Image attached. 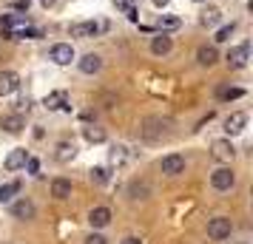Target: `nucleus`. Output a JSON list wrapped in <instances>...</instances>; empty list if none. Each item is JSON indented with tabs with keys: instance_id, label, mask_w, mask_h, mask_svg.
I'll return each instance as SVG.
<instances>
[{
	"instance_id": "nucleus-24",
	"label": "nucleus",
	"mask_w": 253,
	"mask_h": 244,
	"mask_svg": "<svg viewBox=\"0 0 253 244\" xmlns=\"http://www.w3.org/2000/svg\"><path fill=\"white\" fill-rule=\"evenodd\" d=\"M83 134H85V139L91 142V145H100V142H105V131H103V128H94V125H88Z\"/></svg>"
},
{
	"instance_id": "nucleus-16",
	"label": "nucleus",
	"mask_w": 253,
	"mask_h": 244,
	"mask_svg": "<svg viewBox=\"0 0 253 244\" xmlns=\"http://www.w3.org/2000/svg\"><path fill=\"white\" fill-rule=\"evenodd\" d=\"M216 60H219L216 46H202L199 51H196V63H199V66H205V69H211V66H216Z\"/></svg>"
},
{
	"instance_id": "nucleus-19",
	"label": "nucleus",
	"mask_w": 253,
	"mask_h": 244,
	"mask_svg": "<svg viewBox=\"0 0 253 244\" xmlns=\"http://www.w3.org/2000/svg\"><path fill=\"white\" fill-rule=\"evenodd\" d=\"M20 187H23V182H20V179H14V182H6V185L0 187V205H6V202H14V196L20 193Z\"/></svg>"
},
{
	"instance_id": "nucleus-5",
	"label": "nucleus",
	"mask_w": 253,
	"mask_h": 244,
	"mask_svg": "<svg viewBox=\"0 0 253 244\" xmlns=\"http://www.w3.org/2000/svg\"><path fill=\"white\" fill-rule=\"evenodd\" d=\"M48 57H51V63H57V66H69L77 54H74V48H71L69 43H54Z\"/></svg>"
},
{
	"instance_id": "nucleus-15",
	"label": "nucleus",
	"mask_w": 253,
	"mask_h": 244,
	"mask_svg": "<svg viewBox=\"0 0 253 244\" xmlns=\"http://www.w3.org/2000/svg\"><path fill=\"white\" fill-rule=\"evenodd\" d=\"M245 125H248V116L242 114V111H236V114H230L228 119H225V131H228V137L242 134V131H245Z\"/></svg>"
},
{
	"instance_id": "nucleus-17",
	"label": "nucleus",
	"mask_w": 253,
	"mask_h": 244,
	"mask_svg": "<svg viewBox=\"0 0 253 244\" xmlns=\"http://www.w3.org/2000/svg\"><path fill=\"white\" fill-rule=\"evenodd\" d=\"M43 105H46L48 111H60V108H71V105H69V94H66V91H54V94H48L46 100H43Z\"/></svg>"
},
{
	"instance_id": "nucleus-7",
	"label": "nucleus",
	"mask_w": 253,
	"mask_h": 244,
	"mask_svg": "<svg viewBox=\"0 0 253 244\" xmlns=\"http://www.w3.org/2000/svg\"><path fill=\"white\" fill-rule=\"evenodd\" d=\"M248 51H251V46H248V43L230 48L228 57H225V60H228V69H245V66H248Z\"/></svg>"
},
{
	"instance_id": "nucleus-11",
	"label": "nucleus",
	"mask_w": 253,
	"mask_h": 244,
	"mask_svg": "<svg viewBox=\"0 0 253 244\" xmlns=\"http://www.w3.org/2000/svg\"><path fill=\"white\" fill-rule=\"evenodd\" d=\"M0 128L6 134H20L26 128V119L20 114H6V116H0Z\"/></svg>"
},
{
	"instance_id": "nucleus-1",
	"label": "nucleus",
	"mask_w": 253,
	"mask_h": 244,
	"mask_svg": "<svg viewBox=\"0 0 253 244\" xmlns=\"http://www.w3.org/2000/svg\"><path fill=\"white\" fill-rule=\"evenodd\" d=\"M230 233H233V224H230V219H225V216H216V219L208 221V236H211V239L222 242V239H230Z\"/></svg>"
},
{
	"instance_id": "nucleus-21",
	"label": "nucleus",
	"mask_w": 253,
	"mask_h": 244,
	"mask_svg": "<svg viewBox=\"0 0 253 244\" xmlns=\"http://www.w3.org/2000/svg\"><path fill=\"white\" fill-rule=\"evenodd\" d=\"M51 196L54 199H69L71 196V182L69 179H63V176L54 179V182H51Z\"/></svg>"
},
{
	"instance_id": "nucleus-34",
	"label": "nucleus",
	"mask_w": 253,
	"mask_h": 244,
	"mask_svg": "<svg viewBox=\"0 0 253 244\" xmlns=\"http://www.w3.org/2000/svg\"><path fill=\"white\" fill-rule=\"evenodd\" d=\"M123 244H142V242H139V239H134V236H131V239H126V242H123Z\"/></svg>"
},
{
	"instance_id": "nucleus-30",
	"label": "nucleus",
	"mask_w": 253,
	"mask_h": 244,
	"mask_svg": "<svg viewBox=\"0 0 253 244\" xmlns=\"http://www.w3.org/2000/svg\"><path fill=\"white\" fill-rule=\"evenodd\" d=\"M114 6H117V9H131V6H134V0H114Z\"/></svg>"
},
{
	"instance_id": "nucleus-23",
	"label": "nucleus",
	"mask_w": 253,
	"mask_h": 244,
	"mask_svg": "<svg viewBox=\"0 0 253 244\" xmlns=\"http://www.w3.org/2000/svg\"><path fill=\"white\" fill-rule=\"evenodd\" d=\"M74 153H77V148H74L71 142H60V145H57V153H54V156H57L60 162H69V159H74Z\"/></svg>"
},
{
	"instance_id": "nucleus-8",
	"label": "nucleus",
	"mask_w": 253,
	"mask_h": 244,
	"mask_svg": "<svg viewBox=\"0 0 253 244\" xmlns=\"http://www.w3.org/2000/svg\"><path fill=\"white\" fill-rule=\"evenodd\" d=\"M20 88V77L14 71H0V97H9Z\"/></svg>"
},
{
	"instance_id": "nucleus-13",
	"label": "nucleus",
	"mask_w": 253,
	"mask_h": 244,
	"mask_svg": "<svg viewBox=\"0 0 253 244\" xmlns=\"http://www.w3.org/2000/svg\"><path fill=\"white\" fill-rule=\"evenodd\" d=\"M171 48H173V40L165 32L162 35H157L154 40H151V51L157 54V57H165V54H171Z\"/></svg>"
},
{
	"instance_id": "nucleus-26",
	"label": "nucleus",
	"mask_w": 253,
	"mask_h": 244,
	"mask_svg": "<svg viewBox=\"0 0 253 244\" xmlns=\"http://www.w3.org/2000/svg\"><path fill=\"white\" fill-rule=\"evenodd\" d=\"M236 32V23H228L222 26V29H216V35H213V43H225V40H230V35Z\"/></svg>"
},
{
	"instance_id": "nucleus-32",
	"label": "nucleus",
	"mask_w": 253,
	"mask_h": 244,
	"mask_svg": "<svg viewBox=\"0 0 253 244\" xmlns=\"http://www.w3.org/2000/svg\"><path fill=\"white\" fill-rule=\"evenodd\" d=\"M14 9H17V12H26V9H29V0H17Z\"/></svg>"
},
{
	"instance_id": "nucleus-2",
	"label": "nucleus",
	"mask_w": 253,
	"mask_h": 244,
	"mask_svg": "<svg viewBox=\"0 0 253 244\" xmlns=\"http://www.w3.org/2000/svg\"><path fill=\"white\" fill-rule=\"evenodd\" d=\"M168 128H171V122L168 119H145V128H142V137L145 139H162V137H168Z\"/></svg>"
},
{
	"instance_id": "nucleus-9",
	"label": "nucleus",
	"mask_w": 253,
	"mask_h": 244,
	"mask_svg": "<svg viewBox=\"0 0 253 244\" xmlns=\"http://www.w3.org/2000/svg\"><path fill=\"white\" fill-rule=\"evenodd\" d=\"M97 35H100V23H94V20H83V23L71 26V37H83V40H88V37H97Z\"/></svg>"
},
{
	"instance_id": "nucleus-4",
	"label": "nucleus",
	"mask_w": 253,
	"mask_h": 244,
	"mask_svg": "<svg viewBox=\"0 0 253 244\" xmlns=\"http://www.w3.org/2000/svg\"><path fill=\"white\" fill-rule=\"evenodd\" d=\"M211 185L216 187V190H230V187L236 185V174H233L230 168H219V171H213V176H211Z\"/></svg>"
},
{
	"instance_id": "nucleus-25",
	"label": "nucleus",
	"mask_w": 253,
	"mask_h": 244,
	"mask_svg": "<svg viewBox=\"0 0 253 244\" xmlns=\"http://www.w3.org/2000/svg\"><path fill=\"white\" fill-rule=\"evenodd\" d=\"M216 97L222 100V103H230V100H239V97H245V91H242V88H219Z\"/></svg>"
},
{
	"instance_id": "nucleus-22",
	"label": "nucleus",
	"mask_w": 253,
	"mask_h": 244,
	"mask_svg": "<svg viewBox=\"0 0 253 244\" xmlns=\"http://www.w3.org/2000/svg\"><path fill=\"white\" fill-rule=\"evenodd\" d=\"M157 26H160L162 32H173V29H179V26H182V20H179L176 14H162L160 20H157Z\"/></svg>"
},
{
	"instance_id": "nucleus-36",
	"label": "nucleus",
	"mask_w": 253,
	"mask_h": 244,
	"mask_svg": "<svg viewBox=\"0 0 253 244\" xmlns=\"http://www.w3.org/2000/svg\"><path fill=\"white\" fill-rule=\"evenodd\" d=\"M194 3H208V0H194Z\"/></svg>"
},
{
	"instance_id": "nucleus-18",
	"label": "nucleus",
	"mask_w": 253,
	"mask_h": 244,
	"mask_svg": "<svg viewBox=\"0 0 253 244\" xmlns=\"http://www.w3.org/2000/svg\"><path fill=\"white\" fill-rule=\"evenodd\" d=\"M26 162H29V153L23 151V148H17V151H12L9 156H6V171H20V168H26Z\"/></svg>"
},
{
	"instance_id": "nucleus-20",
	"label": "nucleus",
	"mask_w": 253,
	"mask_h": 244,
	"mask_svg": "<svg viewBox=\"0 0 253 244\" xmlns=\"http://www.w3.org/2000/svg\"><path fill=\"white\" fill-rule=\"evenodd\" d=\"M88 221H91V227H105V224L111 221V210L108 208H91Z\"/></svg>"
},
{
	"instance_id": "nucleus-10",
	"label": "nucleus",
	"mask_w": 253,
	"mask_h": 244,
	"mask_svg": "<svg viewBox=\"0 0 253 244\" xmlns=\"http://www.w3.org/2000/svg\"><path fill=\"white\" fill-rule=\"evenodd\" d=\"M12 216L14 219H35V202H29V199H17V202H12Z\"/></svg>"
},
{
	"instance_id": "nucleus-31",
	"label": "nucleus",
	"mask_w": 253,
	"mask_h": 244,
	"mask_svg": "<svg viewBox=\"0 0 253 244\" xmlns=\"http://www.w3.org/2000/svg\"><path fill=\"white\" fill-rule=\"evenodd\" d=\"M29 174H37V171H40V162H37V159H29Z\"/></svg>"
},
{
	"instance_id": "nucleus-33",
	"label": "nucleus",
	"mask_w": 253,
	"mask_h": 244,
	"mask_svg": "<svg viewBox=\"0 0 253 244\" xmlns=\"http://www.w3.org/2000/svg\"><path fill=\"white\" fill-rule=\"evenodd\" d=\"M168 3H171V0H154V6H157V9H165Z\"/></svg>"
},
{
	"instance_id": "nucleus-6",
	"label": "nucleus",
	"mask_w": 253,
	"mask_h": 244,
	"mask_svg": "<svg viewBox=\"0 0 253 244\" xmlns=\"http://www.w3.org/2000/svg\"><path fill=\"white\" fill-rule=\"evenodd\" d=\"M211 153H213V159H219V162H230L236 156V148H233L230 139H216L211 145Z\"/></svg>"
},
{
	"instance_id": "nucleus-12",
	"label": "nucleus",
	"mask_w": 253,
	"mask_h": 244,
	"mask_svg": "<svg viewBox=\"0 0 253 244\" xmlns=\"http://www.w3.org/2000/svg\"><path fill=\"white\" fill-rule=\"evenodd\" d=\"M77 66H80L83 74H97V71L103 69V57H100V54H83V57L77 60Z\"/></svg>"
},
{
	"instance_id": "nucleus-3",
	"label": "nucleus",
	"mask_w": 253,
	"mask_h": 244,
	"mask_svg": "<svg viewBox=\"0 0 253 244\" xmlns=\"http://www.w3.org/2000/svg\"><path fill=\"white\" fill-rule=\"evenodd\" d=\"M160 168H162V174L165 176H179V174H185V156H179V153H168V156L160 162Z\"/></svg>"
},
{
	"instance_id": "nucleus-29",
	"label": "nucleus",
	"mask_w": 253,
	"mask_h": 244,
	"mask_svg": "<svg viewBox=\"0 0 253 244\" xmlns=\"http://www.w3.org/2000/svg\"><path fill=\"white\" fill-rule=\"evenodd\" d=\"M126 148H114V153H111V159H114V162H123V159H126Z\"/></svg>"
},
{
	"instance_id": "nucleus-14",
	"label": "nucleus",
	"mask_w": 253,
	"mask_h": 244,
	"mask_svg": "<svg viewBox=\"0 0 253 244\" xmlns=\"http://www.w3.org/2000/svg\"><path fill=\"white\" fill-rule=\"evenodd\" d=\"M199 23L205 26V29L219 26V23H222V9H216V6H205V9H202V14H199Z\"/></svg>"
},
{
	"instance_id": "nucleus-35",
	"label": "nucleus",
	"mask_w": 253,
	"mask_h": 244,
	"mask_svg": "<svg viewBox=\"0 0 253 244\" xmlns=\"http://www.w3.org/2000/svg\"><path fill=\"white\" fill-rule=\"evenodd\" d=\"M40 3H43V6H46V9H48V6H54L57 0H40Z\"/></svg>"
},
{
	"instance_id": "nucleus-28",
	"label": "nucleus",
	"mask_w": 253,
	"mask_h": 244,
	"mask_svg": "<svg viewBox=\"0 0 253 244\" xmlns=\"http://www.w3.org/2000/svg\"><path fill=\"white\" fill-rule=\"evenodd\" d=\"M85 244H105V239L100 236V233H91V236L85 239Z\"/></svg>"
},
{
	"instance_id": "nucleus-27",
	"label": "nucleus",
	"mask_w": 253,
	"mask_h": 244,
	"mask_svg": "<svg viewBox=\"0 0 253 244\" xmlns=\"http://www.w3.org/2000/svg\"><path fill=\"white\" fill-rule=\"evenodd\" d=\"M91 182L94 185H105L108 182V171L105 168H91Z\"/></svg>"
}]
</instances>
